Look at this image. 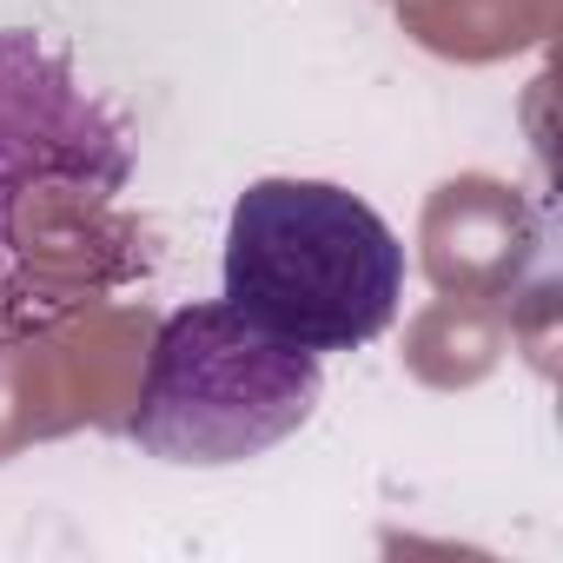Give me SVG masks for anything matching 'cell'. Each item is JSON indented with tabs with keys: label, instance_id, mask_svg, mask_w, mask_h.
<instances>
[{
	"label": "cell",
	"instance_id": "cell-1",
	"mask_svg": "<svg viewBox=\"0 0 563 563\" xmlns=\"http://www.w3.org/2000/svg\"><path fill=\"white\" fill-rule=\"evenodd\" d=\"M225 306L312 358L372 345L405 306V239L332 179H252L225 219Z\"/></svg>",
	"mask_w": 563,
	"mask_h": 563
},
{
	"label": "cell",
	"instance_id": "cell-2",
	"mask_svg": "<svg viewBox=\"0 0 563 563\" xmlns=\"http://www.w3.org/2000/svg\"><path fill=\"white\" fill-rule=\"evenodd\" d=\"M319 391L325 358L258 332L225 299H206L159 325L126 438L159 464L225 471L286 444L319 411Z\"/></svg>",
	"mask_w": 563,
	"mask_h": 563
},
{
	"label": "cell",
	"instance_id": "cell-3",
	"mask_svg": "<svg viewBox=\"0 0 563 563\" xmlns=\"http://www.w3.org/2000/svg\"><path fill=\"white\" fill-rule=\"evenodd\" d=\"M41 179L113 192L126 179V133L34 34H0V286L14 272V212Z\"/></svg>",
	"mask_w": 563,
	"mask_h": 563
}]
</instances>
